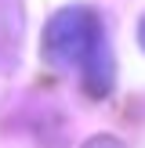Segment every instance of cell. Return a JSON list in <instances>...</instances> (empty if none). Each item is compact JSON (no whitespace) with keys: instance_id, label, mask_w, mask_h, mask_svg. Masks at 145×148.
Listing matches in <instances>:
<instances>
[{"instance_id":"obj_1","label":"cell","mask_w":145,"mask_h":148,"mask_svg":"<svg viewBox=\"0 0 145 148\" xmlns=\"http://www.w3.org/2000/svg\"><path fill=\"white\" fill-rule=\"evenodd\" d=\"M44 58L58 69H76L91 94H105L113 83L105 29L87 7H65L44 25Z\"/></svg>"},{"instance_id":"obj_2","label":"cell","mask_w":145,"mask_h":148,"mask_svg":"<svg viewBox=\"0 0 145 148\" xmlns=\"http://www.w3.org/2000/svg\"><path fill=\"white\" fill-rule=\"evenodd\" d=\"M138 40H142V47H145V22L138 25Z\"/></svg>"}]
</instances>
